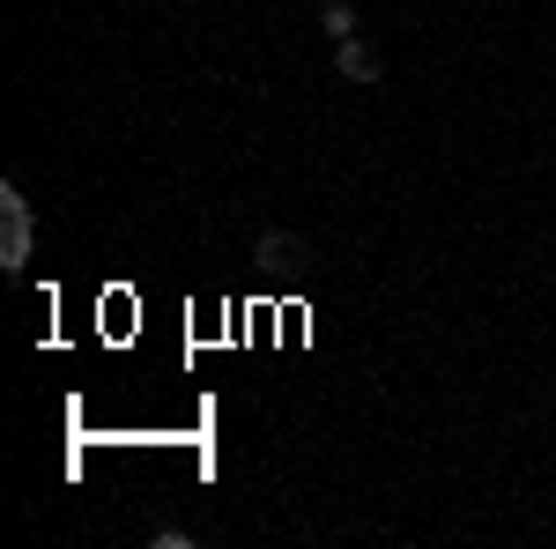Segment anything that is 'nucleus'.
<instances>
[{"instance_id":"nucleus-3","label":"nucleus","mask_w":556,"mask_h":549,"mask_svg":"<svg viewBox=\"0 0 556 549\" xmlns=\"http://www.w3.org/2000/svg\"><path fill=\"white\" fill-rule=\"evenodd\" d=\"M253 253L267 260V267H282V260H290V267H304V260H312V246H304V238H282V230H267Z\"/></svg>"},{"instance_id":"nucleus-2","label":"nucleus","mask_w":556,"mask_h":549,"mask_svg":"<svg viewBox=\"0 0 556 549\" xmlns=\"http://www.w3.org/2000/svg\"><path fill=\"white\" fill-rule=\"evenodd\" d=\"M334 75H342V83H379L386 67H379V52H371L364 38H342L334 45Z\"/></svg>"},{"instance_id":"nucleus-1","label":"nucleus","mask_w":556,"mask_h":549,"mask_svg":"<svg viewBox=\"0 0 556 549\" xmlns=\"http://www.w3.org/2000/svg\"><path fill=\"white\" fill-rule=\"evenodd\" d=\"M30 246H38V230H30V201H23L15 178H0V267L23 275V267H30Z\"/></svg>"},{"instance_id":"nucleus-4","label":"nucleus","mask_w":556,"mask_h":549,"mask_svg":"<svg viewBox=\"0 0 556 549\" xmlns=\"http://www.w3.org/2000/svg\"><path fill=\"white\" fill-rule=\"evenodd\" d=\"M319 30H327V38L342 45V38H356L364 23H356V8H349V0H327V8H319Z\"/></svg>"}]
</instances>
